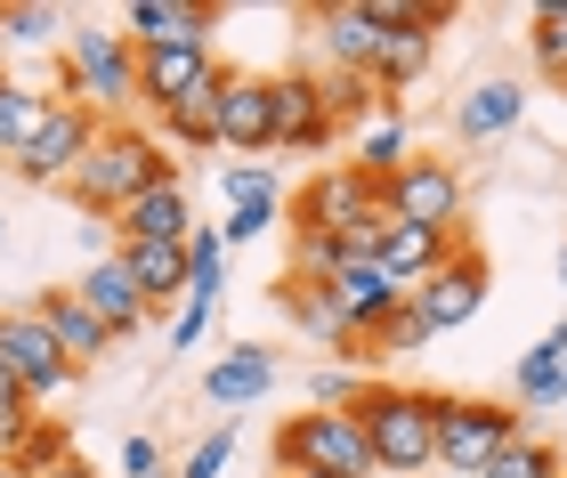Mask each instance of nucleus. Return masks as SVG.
<instances>
[{"mask_svg": "<svg viewBox=\"0 0 567 478\" xmlns=\"http://www.w3.org/2000/svg\"><path fill=\"white\" fill-rule=\"evenodd\" d=\"M163 179H178L163 138L138 131V122H97V138H90V155L73 163L65 195H73V211H82V219H114L122 204H138V195L163 187Z\"/></svg>", "mask_w": 567, "mask_h": 478, "instance_id": "1", "label": "nucleus"}, {"mask_svg": "<svg viewBox=\"0 0 567 478\" xmlns=\"http://www.w3.org/2000/svg\"><path fill=\"white\" fill-rule=\"evenodd\" d=\"M519 430H527L519 406H495V397H437V463L462 470V478H478Z\"/></svg>", "mask_w": 567, "mask_h": 478, "instance_id": "5", "label": "nucleus"}, {"mask_svg": "<svg viewBox=\"0 0 567 478\" xmlns=\"http://www.w3.org/2000/svg\"><path fill=\"white\" fill-rule=\"evenodd\" d=\"M203 389H212V406H251V397L276 389V357L260 341H244V349H227V357L203 373Z\"/></svg>", "mask_w": 567, "mask_h": 478, "instance_id": "23", "label": "nucleus"}, {"mask_svg": "<svg viewBox=\"0 0 567 478\" xmlns=\"http://www.w3.org/2000/svg\"><path fill=\"white\" fill-rule=\"evenodd\" d=\"M73 300H82V309H90L97 324H106V341L138 333V324L154 316V309H146V292L131 284V268H122V251H106V260H90V276L73 284Z\"/></svg>", "mask_w": 567, "mask_h": 478, "instance_id": "14", "label": "nucleus"}, {"mask_svg": "<svg viewBox=\"0 0 567 478\" xmlns=\"http://www.w3.org/2000/svg\"><path fill=\"white\" fill-rule=\"evenodd\" d=\"M357 430H365L373 470L414 478L437 463V389H405V382H365L357 389Z\"/></svg>", "mask_w": 567, "mask_h": 478, "instance_id": "2", "label": "nucleus"}, {"mask_svg": "<svg viewBox=\"0 0 567 478\" xmlns=\"http://www.w3.org/2000/svg\"><path fill=\"white\" fill-rule=\"evenodd\" d=\"M227 455H236V422H219V430L203 438L187 463H178V478H219V470H227Z\"/></svg>", "mask_w": 567, "mask_h": 478, "instance_id": "37", "label": "nucleus"}, {"mask_svg": "<svg viewBox=\"0 0 567 478\" xmlns=\"http://www.w3.org/2000/svg\"><path fill=\"white\" fill-rule=\"evenodd\" d=\"M559 284H567V251H559Z\"/></svg>", "mask_w": 567, "mask_h": 478, "instance_id": "44", "label": "nucleus"}, {"mask_svg": "<svg viewBox=\"0 0 567 478\" xmlns=\"http://www.w3.org/2000/svg\"><path fill=\"white\" fill-rule=\"evenodd\" d=\"M33 430V406H0V463L17 455V438Z\"/></svg>", "mask_w": 567, "mask_h": 478, "instance_id": "41", "label": "nucleus"}, {"mask_svg": "<svg viewBox=\"0 0 567 478\" xmlns=\"http://www.w3.org/2000/svg\"><path fill=\"white\" fill-rule=\"evenodd\" d=\"M49 463H65V422H33V430L17 438V455L0 463V470H9V478H41Z\"/></svg>", "mask_w": 567, "mask_h": 478, "instance_id": "30", "label": "nucleus"}, {"mask_svg": "<svg viewBox=\"0 0 567 478\" xmlns=\"http://www.w3.org/2000/svg\"><path fill=\"white\" fill-rule=\"evenodd\" d=\"M58 97L65 106H90L97 122H131L138 106V41L131 33H65L58 58Z\"/></svg>", "mask_w": 567, "mask_h": 478, "instance_id": "3", "label": "nucleus"}, {"mask_svg": "<svg viewBox=\"0 0 567 478\" xmlns=\"http://www.w3.org/2000/svg\"><path fill=\"white\" fill-rule=\"evenodd\" d=\"M219 73L212 49H178V41H138V106H178L187 90H203Z\"/></svg>", "mask_w": 567, "mask_h": 478, "instance_id": "12", "label": "nucleus"}, {"mask_svg": "<svg viewBox=\"0 0 567 478\" xmlns=\"http://www.w3.org/2000/svg\"><path fill=\"white\" fill-rule=\"evenodd\" d=\"M219 82H227V65L203 90H187L178 106H163V138L171 146H187V155H212V146H219Z\"/></svg>", "mask_w": 567, "mask_h": 478, "instance_id": "24", "label": "nucleus"}, {"mask_svg": "<svg viewBox=\"0 0 567 478\" xmlns=\"http://www.w3.org/2000/svg\"><path fill=\"white\" fill-rule=\"evenodd\" d=\"M219 9L212 0H131V41H178V49H212Z\"/></svg>", "mask_w": 567, "mask_h": 478, "instance_id": "19", "label": "nucleus"}, {"mask_svg": "<svg viewBox=\"0 0 567 478\" xmlns=\"http://www.w3.org/2000/svg\"><path fill=\"white\" fill-rule=\"evenodd\" d=\"M106 228H114V243H187L195 211H187V195H178V179H163V187H146L138 204H122Z\"/></svg>", "mask_w": 567, "mask_h": 478, "instance_id": "15", "label": "nucleus"}, {"mask_svg": "<svg viewBox=\"0 0 567 478\" xmlns=\"http://www.w3.org/2000/svg\"><path fill=\"white\" fill-rule=\"evenodd\" d=\"M0 406H24V389H17V373L0 365Z\"/></svg>", "mask_w": 567, "mask_h": 478, "instance_id": "43", "label": "nucleus"}, {"mask_svg": "<svg viewBox=\"0 0 567 478\" xmlns=\"http://www.w3.org/2000/svg\"><path fill=\"white\" fill-rule=\"evenodd\" d=\"M398 163H405V122L398 114L365 122V131H357V170H365V179H390Z\"/></svg>", "mask_w": 567, "mask_h": 478, "instance_id": "29", "label": "nucleus"}, {"mask_svg": "<svg viewBox=\"0 0 567 478\" xmlns=\"http://www.w3.org/2000/svg\"><path fill=\"white\" fill-rule=\"evenodd\" d=\"M203 324H212V309H195V300H178V324H171V349H195Z\"/></svg>", "mask_w": 567, "mask_h": 478, "instance_id": "40", "label": "nucleus"}, {"mask_svg": "<svg viewBox=\"0 0 567 478\" xmlns=\"http://www.w3.org/2000/svg\"><path fill=\"white\" fill-rule=\"evenodd\" d=\"M90 138H97V114H90V106H65V97H58V106H49V122L9 155V170H17L24 187H65L73 163L90 155Z\"/></svg>", "mask_w": 567, "mask_h": 478, "instance_id": "9", "label": "nucleus"}, {"mask_svg": "<svg viewBox=\"0 0 567 478\" xmlns=\"http://www.w3.org/2000/svg\"><path fill=\"white\" fill-rule=\"evenodd\" d=\"M219 195H227V211H236V204H276V179L260 163H227L219 170Z\"/></svg>", "mask_w": 567, "mask_h": 478, "instance_id": "35", "label": "nucleus"}, {"mask_svg": "<svg viewBox=\"0 0 567 478\" xmlns=\"http://www.w3.org/2000/svg\"><path fill=\"white\" fill-rule=\"evenodd\" d=\"M219 146L227 155H268V82H251V73L219 82Z\"/></svg>", "mask_w": 567, "mask_h": 478, "instance_id": "17", "label": "nucleus"}, {"mask_svg": "<svg viewBox=\"0 0 567 478\" xmlns=\"http://www.w3.org/2000/svg\"><path fill=\"white\" fill-rule=\"evenodd\" d=\"M41 478H97V470H90V463H73V455H65V463H49Z\"/></svg>", "mask_w": 567, "mask_h": 478, "instance_id": "42", "label": "nucleus"}, {"mask_svg": "<svg viewBox=\"0 0 567 478\" xmlns=\"http://www.w3.org/2000/svg\"><path fill=\"white\" fill-rule=\"evenodd\" d=\"M33 316H41V333L58 341V357H65L73 373L106 357V324H97V316H90L73 292H41V300H33Z\"/></svg>", "mask_w": 567, "mask_h": 478, "instance_id": "18", "label": "nucleus"}, {"mask_svg": "<svg viewBox=\"0 0 567 478\" xmlns=\"http://www.w3.org/2000/svg\"><path fill=\"white\" fill-rule=\"evenodd\" d=\"M276 211H284V204H236V211H227V219H219V243H227V251H244V243H260V236L276 228Z\"/></svg>", "mask_w": 567, "mask_h": 478, "instance_id": "34", "label": "nucleus"}, {"mask_svg": "<svg viewBox=\"0 0 567 478\" xmlns=\"http://www.w3.org/2000/svg\"><path fill=\"white\" fill-rule=\"evenodd\" d=\"M430 49H437V33L430 24H414V33H381V58H373V90L398 106V90H414L422 73H430Z\"/></svg>", "mask_w": 567, "mask_h": 478, "instance_id": "25", "label": "nucleus"}, {"mask_svg": "<svg viewBox=\"0 0 567 478\" xmlns=\"http://www.w3.org/2000/svg\"><path fill=\"white\" fill-rule=\"evenodd\" d=\"M122 478H163V446H154V438H131V446H122Z\"/></svg>", "mask_w": 567, "mask_h": 478, "instance_id": "39", "label": "nucleus"}, {"mask_svg": "<svg viewBox=\"0 0 567 478\" xmlns=\"http://www.w3.org/2000/svg\"><path fill=\"white\" fill-rule=\"evenodd\" d=\"M308 389H317V414H349V406H357V389H365V373H349V365H324Z\"/></svg>", "mask_w": 567, "mask_h": 478, "instance_id": "36", "label": "nucleus"}, {"mask_svg": "<svg viewBox=\"0 0 567 478\" xmlns=\"http://www.w3.org/2000/svg\"><path fill=\"white\" fill-rule=\"evenodd\" d=\"M122 268H131V284L146 292V309H171V300H187V243H114Z\"/></svg>", "mask_w": 567, "mask_h": 478, "instance_id": "22", "label": "nucleus"}, {"mask_svg": "<svg viewBox=\"0 0 567 478\" xmlns=\"http://www.w3.org/2000/svg\"><path fill=\"white\" fill-rule=\"evenodd\" d=\"M0 365L17 373L24 406H33V397H58V389L73 382V365L58 357V341L41 333V316H33V309H0Z\"/></svg>", "mask_w": 567, "mask_h": 478, "instance_id": "11", "label": "nucleus"}, {"mask_svg": "<svg viewBox=\"0 0 567 478\" xmlns=\"http://www.w3.org/2000/svg\"><path fill=\"white\" fill-rule=\"evenodd\" d=\"M58 9H49V0H9V9H0V41H17V49H41L49 33H58Z\"/></svg>", "mask_w": 567, "mask_h": 478, "instance_id": "32", "label": "nucleus"}, {"mask_svg": "<svg viewBox=\"0 0 567 478\" xmlns=\"http://www.w3.org/2000/svg\"><path fill=\"white\" fill-rule=\"evenodd\" d=\"M324 292H332V309H341V324H349L357 341L405 309V284H390V276H381L373 260H341V268L324 276Z\"/></svg>", "mask_w": 567, "mask_h": 478, "instance_id": "13", "label": "nucleus"}, {"mask_svg": "<svg viewBox=\"0 0 567 478\" xmlns=\"http://www.w3.org/2000/svg\"><path fill=\"white\" fill-rule=\"evenodd\" d=\"M284 478H308V470H284Z\"/></svg>", "mask_w": 567, "mask_h": 478, "instance_id": "45", "label": "nucleus"}, {"mask_svg": "<svg viewBox=\"0 0 567 478\" xmlns=\"http://www.w3.org/2000/svg\"><path fill=\"white\" fill-rule=\"evenodd\" d=\"M430 333H422V316L414 309H398L390 324H373V333H365V349H422Z\"/></svg>", "mask_w": 567, "mask_h": 478, "instance_id": "38", "label": "nucleus"}, {"mask_svg": "<svg viewBox=\"0 0 567 478\" xmlns=\"http://www.w3.org/2000/svg\"><path fill=\"white\" fill-rule=\"evenodd\" d=\"M341 138L332 131V114H324V97H317V73L292 65V73H276L268 82V146H284V155H324V146Z\"/></svg>", "mask_w": 567, "mask_h": 478, "instance_id": "10", "label": "nucleus"}, {"mask_svg": "<svg viewBox=\"0 0 567 478\" xmlns=\"http://www.w3.org/2000/svg\"><path fill=\"white\" fill-rule=\"evenodd\" d=\"M535 65H544L551 82H567V0H544V9H535Z\"/></svg>", "mask_w": 567, "mask_h": 478, "instance_id": "33", "label": "nucleus"}, {"mask_svg": "<svg viewBox=\"0 0 567 478\" xmlns=\"http://www.w3.org/2000/svg\"><path fill=\"white\" fill-rule=\"evenodd\" d=\"M317 33H324V65L365 73V82H373L381 24H373V9H365V0H332V9H317Z\"/></svg>", "mask_w": 567, "mask_h": 478, "instance_id": "16", "label": "nucleus"}, {"mask_svg": "<svg viewBox=\"0 0 567 478\" xmlns=\"http://www.w3.org/2000/svg\"><path fill=\"white\" fill-rule=\"evenodd\" d=\"M381 211V179H365L357 163H332L300 187V228L292 236H324V243H349L365 219Z\"/></svg>", "mask_w": 567, "mask_h": 478, "instance_id": "7", "label": "nucleus"}, {"mask_svg": "<svg viewBox=\"0 0 567 478\" xmlns=\"http://www.w3.org/2000/svg\"><path fill=\"white\" fill-rule=\"evenodd\" d=\"M519 114H527V90L519 82H478L471 97H462V138H503Z\"/></svg>", "mask_w": 567, "mask_h": 478, "instance_id": "26", "label": "nucleus"}, {"mask_svg": "<svg viewBox=\"0 0 567 478\" xmlns=\"http://www.w3.org/2000/svg\"><path fill=\"white\" fill-rule=\"evenodd\" d=\"M49 106H58V97H41V90H24V82H0V155H17V146L49 122Z\"/></svg>", "mask_w": 567, "mask_h": 478, "instance_id": "27", "label": "nucleus"}, {"mask_svg": "<svg viewBox=\"0 0 567 478\" xmlns=\"http://www.w3.org/2000/svg\"><path fill=\"white\" fill-rule=\"evenodd\" d=\"M454 243H462V236H430V228H405V219H390V228H381L373 268L390 276V284H405V292H414V284H422V276H430L437 260H446Z\"/></svg>", "mask_w": 567, "mask_h": 478, "instance_id": "21", "label": "nucleus"}, {"mask_svg": "<svg viewBox=\"0 0 567 478\" xmlns=\"http://www.w3.org/2000/svg\"><path fill=\"white\" fill-rule=\"evenodd\" d=\"M405 309L422 316V333H454V324H471L486 309V260L471 243H454L446 260H437L414 292H405Z\"/></svg>", "mask_w": 567, "mask_h": 478, "instance_id": "8", "label": "nucleus"}, {"mask_svg": "<svg viewBox=\"0 0 567 478\" xmlns=\"http://www.w3.org/2000/svg\"><path fill=\"white\" fill-rule=\"evenodd\" d=\"M276 470H308V478H373V455H365V430L357 414H292L276 430Z\"/></svg>", "mask_w": 567, "mask_h": 478, "instance_id": "4", "label": "nucleus"}, {"mask_svg": "<svg viewBox=\"0 0 567 478\" xmlns=\"http://www.w3.org/2000/svg\"><path fill=\"white\" fill-rule=\"evenodd\" d=\"M219 284H227V243H219V228H195L187 236V300H195V309H212Z\"/></svg>", "mask_w": 567, "mask_h": 478, "instance_id": "28", "label": "nucleus"}, {"mask_svg": "<svg viewBox=\"0 0 567 478\" xmlns=\"http://www.w3.org/2000/svg\"><path fill=\"white\" fill-rule=\"evenodd\" d=\"M478 478H559V455H551L544 438H527V430H519V438H511V446H503V455L486 463Z\"/></svg>", "mask_w": 567, "mask_h": 478, "instance_id": "31", "label": "nucleus"}, {"mask_svg": "<svg viewBox=\"0 0 567 478\" xmlns=\"http://www.w3.org/2000/svg\"><path fill=\"white\" fill-rule=\"evenodd\" d=\"M381 211L405 219V228L454 236V228H462V179H454V163H437V155H405L390 179H381Z\"/></svg>", "mask_w": 567, "mask_h": 478, "instance_id": "6", "label": "nucleus"}, {"mask_svg": "<svg viewBox=\"0 0 567 478\" xmlns=\"http://www.w3.org/2000/svg\"><path fill=\"white\" fill-rule=\"evenodd\" d=\"M276 300H284V316H292L308 341H324V349H332V357H357V349H365V341H357L349 324H341V309H332V292H324V284H308V276H284Z\"/></svg>", "mask_w": 567, "mask_h": 478, "instance_id": "20", "label": "nucleus"}]
</instances>
